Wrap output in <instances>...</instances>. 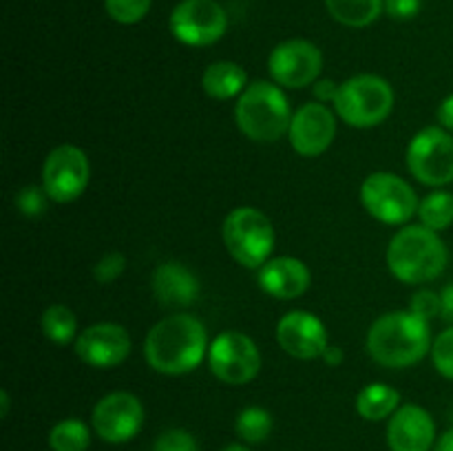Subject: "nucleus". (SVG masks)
Returning <instances> with one entry per match:
<instances>
[{"mask_svg": "<svg viewBox=\"0 0 453 451\" xmlns=\"http://www.w3.org/2000/svg\"><path fill=\"white\" fill-rule=\"evenodd\" d=\"M208 332L193 314H171L149 330L144 340L146 363L166 376L197 370L208 356Z\"/></svg>", "mask_w": 453, "mask_h": 451, "instance_id": "nucleus-1", "label": "nucleus"}, {"mask_svg": "<svg viewBox=\"0 0 453 451\" xmlns=\"http://www.w3.org/2000/svg\"><path fill=\"white\" fill-rule=\"evenodd\" d=\"M365 348L367 354L383 367L403 370L416 365L427 356V352H432L429 321L416 317L411 310L383 314L372 323Z\"/></svg>", "mask_w": 453, "mask_h": 451, "instance_id": "nucleus-2", "label": "nucleus"}, {"mask_svg": "<svg viewBox=\"0 0 453 451\" xmlns=\"http://www.w3.org/2000/svg\"><path fill=\"white\" fill-rule=\"evenodd\" d=\"M449 261V250L436 230L427 226H405L394 234L388 248V268L407 286L434 281Z\"/></svg>", "mask_w": 453, "mask_h": 451, "instance_id": "nucleus-3", "label": "nucleus"}, {"mask_svg": "<svg viewBox=\"0 0 453 451\" xmlns=\"http://www.w3.org/2000/svg\"><path fill=\"white\" fill-rule=\"evenodd\" d=\"M290 102L279 84L257 82L248 84L246 91L239 96L234 119L248 140L252 141H277L288 135L292 122Z\"/></svg>", "mask_w": 453, "mask_h": 451, "instance_id": "nucleus-4", "label": "nucleus"}, {"mask_svg": "<svg viewBox=\"0 0 453 451\" xmlns=\"http://www.w3.org/2000/svg\"><path fill=\"white\" fill-rule=\"evenodd\" d=\"M336 115L348 126L372 128L383 124L394 111V88L380 75L361 73L345 80L334 100Z\"/></svg>", "mask_w": 453, "mask_h": 451, "instance_id": "nucleus-5", "label": "nucleus"}, {"mask_svg": "<svg viewBox=\"0 0 453 451\" xmlns=\"http://www.w3.org/2000/svg\"><path fill=\"white\" fill-rule=\"evenodd\" d=\"M226 250L243 268L259 270L274 250L273 221L252 206H239L224 219Z\"/></svg>", "mask_w": 453, "mask_h": 451, "instance_id": "nucleus-6", "label": "nucleus"}, {"mask_svg": "<svg viewBox=\"0 0 453 451\" xmlns=\"http://www.w3.org/2000/svg\"><path fill=\"white\" fill-rule=\"evenodd\" d=\"M361 203L376 221L388 226H403L418 215L416 190L394 172H372L361 186Z\"/></svg>", "mask_w": 453, "mask_h": 451, "instance_id": "nucleus-7", "label": "nucleus"}, {"mask_svg": "<svg viewBox=\"0 0 453 451\" xmlns=\"http://www.w3.org/2000/svg\"><path fill=\"white\" fill-rule=\"evenodd\" d=\"M411 175L425 186L442 188L453 181V135L442 126H427L411 137L405 155Z\"/></svg>", "mask_w": 453, "mask_h": 451, "instance_id": "nucleus-8", "label": "nucleus"}, {"mask_svg": "<svg viewBox=\"0 0 453 451\" xmlns=\"http://www.w3.org/2000/svg\"><path fill=\"white\" fill-rule=\"evenodd\" d=\"M208 365L221 383L246 385L261 371V352L250 336L228 330L212 339L208 348Z\"/></svg>", "mask_w": 453, "mask_h": 451, "instance_id": "nucleus-9", "label": "nucleus"}, {"mask_svg": "<svg viewBox=\"0 0 453 451\" xmlns=\"http://www.w3.org/2000/svg\"><path fill=\"white\" fill-rule=\"evenodd\" d=\"M168 27L186 47H211L228 31V13L217 0H181L171 11Z\"/></svg>", "mask_w": 453, "mask_h": 451, "instance_id": "nucleus-10", "label": "nucleus"}, {"mask_svg": "<svg viewBox=\"0 0 453 451\" xmlns=\"http://www.w3.org/2000/svg\"><path fill=\"white\" fill-rule=\"evenodd\" d=\"M91 164L87 153L73 144H62L47 155L42 166V188L56 203L75 202L87 190Z\"/></svg>", "mask_w": 453, "mask_h": 451, "instance_id": "nucleus-11", "label": "nucleus"}, {"mask_svg": "<svg viewBox=\"0 0 453 451\" xmlns=\"http://www.w3.org/2000/svg\"><path fill=\"white\" fill-rule=\"evenodd\" d=\"M268 69L281 88H303L317 82L321 75L323 53L310 40H283L270 53Z\"/></svg>", "mask_w": 453, "mask_h": 451, "instance_id": "nucleus-12", "label": "nucleus"}, {"mask_svg": "<svg viewBox=\"0 0 453 451\" xmlns=\"http://www.w3.org/2000/svg\"><path fill=\"white\" fill-rule=\"evenodd\" d=\"M91 423L102 440L122 445L135 438L144 424V405L131 392H111L96 402Z\"/></svg>", "mask_w": 453, "mask_h": 451, "instance_id": "nucleus-13", "label": "nucleus"}, {"mask_svg": "<svg viewBox=\"0 0 453 451\" xmlns=\"http://www.w3.org/2000/svg\"><path fill=\"white\" fill-rule=\"evenodd\" d=\"M277 343L281 345L283 352L301 361L321 358L323 352L330 348L326 325L317 314L308 310H292L279 318Z\"/></svg>", "mask_w": 453, "mask_h": 451, "instance_id": "nucleus-14", "label": "nucleus"}, {"mask_svg": "<svg viewBox=\"0 0 453 451\" xmlns=\"http://www.w3.org/2000/svg\"><path fill=\"white\" fill-rule=\"evenodd\" d=\"M290 144L301 157H319L332 146L336 137V115L323 102L303 104L292 115Z\"/></svg>", "mask_w": 453, "mask_h": 451, "instance_id": "nucleus-15", "label": "nucleus"}, {"mask_svg": "<svg viewBox=\"0 0 453 451\" xmlns=\"http://www.w3.org/2000/svg\"><path fill=\"white\" fill-rule=\"evenodd\" d=\"M75 354L80 361L96 370H111L124 363L131 354V336L118 323H96L75 339Z\"/></svg>", "mask_w": 453, "mask_h": 451, "instance_id": "nucleus-16", "label": "nucleus"}, {"mask_svg": "<svg viewBox=\"0 0 453 451\" xmlns=\"http://www.w3.org/2000/svg\"><path fill=\"white\" fill-rule=\"evenodd\" d=\"M436 423L425 407L407 402L396 409L388 424V447L392 451H432Z\"/></svg>", "mask_w": 453, "mask_h": 451, "instance_id": "nucleus-17", "label": "nucleus"}, {"mask_svg": "<svg viewBox=\"0 0 453 451\" xmlns=\"http://www.w3.org/2000/svg\"><path fill=\"white\" fill-rule=\"evenodd\" d=\"M259 287L279 301H292L305 294L312 281L310 268L296 256H274L259 268Z\"/></svg>", "mask_w": 453, "mask_h": 451, "instance_id": "nucleus-18", "label": "nucleus"}, {"mask_svg": "<svg viewBox=\"0 0 453 451\" xmlns=\"http://www.w3.org/2000/svg\"><path fill=\"white\" fill-rule=\"evenodd\" d=\"M155 299L168 308H186L193 305L199 296V281L186 265L177 261H164L153 272Z\"/></svg>", "mask_w": 453, "mask_h": 451, "instance_id": "nucleus-19", "label": "nucleus"}, {"mask_svg": "<svg viewBox=\"0 0 453 451\" xmlns=\"http://www.w3.org/2000/svg\"><path fill=\"white\" fill-rule=\"evenodd\" d=\"M202 87L206 91V96L212 97V100H230V97H239L246 91L248 73L237 62H212L203 71Z\"/></svg>", "mask_w": 453, "mask_h": 451, "instance_id": "nucleus-20", "label": "nucleus"}, {"mask_svg": "<svg viewBox=\"0 0 453 451\" xmlns=\"http://www.w3.org/2000/svg\"><path fill=\"white\" fill-rule=\"evenodd\" d=\"M401 407V394L388 383H370L358 392L357 411L361 418L379 423V420L392 418Z\"/></svg>", "mask_w": 453, "mask_h": 451, "instance_id": "nucleus-21", "label": "nucleus"}, {"mask_svg": "<svg viewBox=\"0 0 453 451\" xmlns=\"http://www.w3.org/2000/svg\"><path fill=\"white\" fill-rule=\"evenodd\" d=\"M326 7L341 25L363 29L379 20L385 9V0H326Z\"/></svg>", "mask_w": 453, "mask_h": 451, "instance_id": "nucleus-22", "label": "nucleus"}, {"mask_svg": "<svg viewBox=\"0 0 453 451\" xmlns=\"http://www.w3.org/2000/svg\"><path fill=\"white\" fill-rule=\"evenodd\" d=\"M91 445V432L80 418H65L49 432L51 451H87Z\"/></svg>", "mask_w": 453, "mask_h": 451, "instance_id": "nucleus-23", "label": "nucleus"}, {"mask_svg": "<svg viewBox=\"0 0 453 451\" xmlns=\"http://www.w3.org/2000/svg\"><path fill=\"white\" fill-rule=\"evenodd\" d=\"M42 332L51 343L66 345L78 334V321L73 310L66 305H49L42 312Z\"/></svg>", "mask_w": 453, "mask_h": 451, "instance_id": "nucleus-24", "label": "nucleus"}, {"mask_svg": "<svg viewBox=\"0 0 453 451\" xmlns=\"http://www.w3.org/2000/svg\"><path fill=\"white\" fill-rule=\"evenodd\" d=\"M420 224L429 230H447L453 224V195L447 190H434L418 206Z\"/></svg>", "mask_w": 453, "mask_h": 451, "instance_id": "nucleus-25", "label": "nucleus"}, {"mask_svg": "<svg viewBox=\"0 0 453 451\" xmlns=\"http://www.w3.org/2000/svg\"><path fill=\"white\" fill-rule=\"evenodd\" d=\"M234 429H237V436L243 442H248V445H259V442L268 440L270 432H273V416L264 407H246V409L239 411Z\"/></svg>", "mask_w": 453, "mask_h": 451, "instance_id": "nucleus-26", "label": "nucleus"}, {"mask_svg": "<svg viewBox=\"0 0 453 451\" xmlns=\"http://www.w3.org/2000/svg\"><path fill=\"white\" fill-rule=\"evenodd\" d=\"M153 0H104V9L119 25H137L146 18Z\"/></svg>", "mask_w": 453, "mask_h": 451, "instance_id": "nucleus-27", "label": "nucleus"}, {"mask_svg": "<svg viewBox=\"0 0 453 451\" xmlns=\"http://www.w3.org/2000/svg\"><path fill=\"white\" fill-rule=\"evenodd\" d=\"M432 361L438 374L453 380V325L434 339Z\"/></svg>", "mask_w": 453, "mask_h": 451, "instance_id": "nucleus-28", "label": "nucleus"}, {"mask_svg": "<svg viewBox=\"0 0 453 451\" xmlns=\"http://www.w3.org/2000/svg\"><path fill=\"white\" fill-rule=\"evenodd\" d=\"M49 195L42 186H25V188L18 193L16 206L22 215L27 217H40L47 210Z\"/></svg>", "mask_w": 453, "mask_h": 451, "instance_id": "nucleus-29", "label": "nucleus"}, {"mask_svg": "<svg viewBox=\"0 0 453 451\" xmlns=\"http://www.w3.org/2000/svg\"><path fill=\"white\" fill-rule=\"evenodd\" d=\"M153 451H199V445L186 429H168L155 440Z\"/></svg>", "mask_w": 453, "mask_h": 451, "instance_id": "nucleus-30", "label": "nucleus"}, {"mask_svg": "<svg viewBox=\"0 0 453 451\" xmlns=\"http://www.w3.org/2000/svg\"><path fill=\"white\" fill-rule=\"evenodd\" d=\"M127 268V256L122 252H109L102 256L93 268V277L97 283H113Z\"/></svg>", "mask_w": 453, "mask_h": 451, "instance_id": "nucleus-31", "label": "nucleus"}, {"mask_svg": "<svg viewBox=\"0 0 453 451\" xmlns=\"http://www.w3.org/2000/svg\"><path fill=\"white\" fill-rule=\"evenodd\" d=\"M410 310L416 314V317L425 318V321H432V318L441 317V294H436L434 290H420L411 296Z\"/></svg>", "mask_w": 453, "mask_h": 451, "instance_id": "nucleus-32", "label": "nucleus"}, {"mask_svg": "<svg viewBox=\"0 0 453 451\" xmlns=\"http://www.w3.org/2000/svg\"><path fill=\"white\" fill-rule=\"evenodd\" d=\"M423 9V0H385V11L394 20H411Z\"/></svg>", "mask_w": 453, "mask_h": 451, "instance_id": "nucleus-33", "label": "nucleus"}, {"mask_svg": "<svg viewBox=\"0 0 453 451\" xmlns=\"http://www.w3.org/2000/svg\"><path fill=\"white\" fill-rule=\"evenodd\" d=\"M339 87L341 84H334L332 80H317V82L312 84L314 88V97H317L319 102H334L336 96H339Z\"/></svg>", "mask_w": 453, "mask_h": 451, "instance_id": "nucleus-34", "label": "nucleus"}, {"mask_svg": "<svg viewBox=\"0 0 453 451\" xmlns=\"http://www.w3.org/2000/svg\"><path fill=\"white\" fill-rule=\"evenodd\" d=\"M438 122H441V126L445 128V131L453 133V93L447 96L445 100L441 102V106H438Z\"/></svg>", "mask_w": 453, "mask_h": 451, "instance_id": "nucleus-35", "label": "nucleus"}, {"mask_svg": "<svg viewBox=\"0 0 453 451\" xmlns=\"http://www.w3.org/2000/svg\"><path fill=\"white\" fill-rule=\"evenodd\" d=\"M441 303H442L441 317L445 318V321H453V283L445 286V290L441 292Z\"/></svg>", "mask_w": 453, "mask_h": 451, "instance_id": "nucleus-36", "label": "nucleus"}, {"mask_svg": "<svg viewBox=\"0 0 453 451\" xmlns=\"http://www.w3.org/2000/svg\"><path fill=\"white\" fill-rule=\"evenodd\" d=\"M321 358H323V361H326L330 367H339L341 363H343V349L334 348V345H330V348H327L326 352H323Z\"/></svg>", "mask_w": 453, "mask_h": 451, "instance_id": "nucleus-37", "label": "nucleus"}, {"mask_svg": "<svg viewBox=\"0 0 453 451\" xmlns=\"http://www.w3.org/2000/svg\"><path fill=\"white\" fill-rule=\"evenodd\" d=\"M432 451H453V427L436 438Z\"/></svg>", "mask_w": 453, "mask_h": 451, "instance_id": "nucleus-38", "label": "nucleus"}, {"mask_svg": "<svg viewBox=\"0 0 453 451\" xmlns=\"http://www.w3.org/2000/svg\"><path fill=\"white\" fill-rule=\"evenodd\" d=\"M0 402H3V409H0V416H3V418H4V416H7V411H9V394L4 392V389H3V392H0Z\"/></svg>", "mask_w": 453, "mask_h": 451, "instance_id": "nucleus-39", "label": "nucleus"}, {"mask_svg": "<svg viewBox=\"0 0 453 451\" xmlns=\"http://www.w3.org/2000/svg\"><path fill=\"white\" fill-rule=\"evenodd\" d=\"M221 451H250V449H248V447H243V445H228V447H224Z\"/></svg>", "mask_w": 453, "mask_h": 451, "instance_id": "nucleus-40", "label": "nucleus"}]
</instances>
